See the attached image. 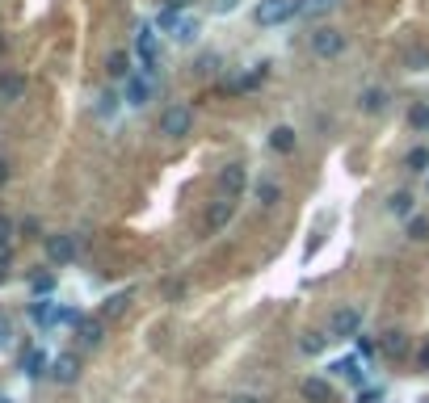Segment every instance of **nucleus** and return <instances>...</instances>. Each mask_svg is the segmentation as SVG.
I'll return each instance as SVG.
<instances>
[{
  "label": "nucleus",
  "instance_id": "nucleus-1",
  "mask_svg": "<svg viewBox=\"0 0 429 403\" xmlns=\"http://www.w3.org/2000/svg\"><path fill=\"white\" fill-rule=\"evenodd\" d=\"M156 130L164 135V139H185L190 130H194V109L185 105V101H173V105H164L160 109V122H156Z\"/></svg>",
  "mask_w": 429,
  "mask_h": 403
},
{
  "label": "nucleus",
  "instance_id": "nucleus-2",
  "mask_svg": "<svg viewBox=\"0 0 429 403\" xmlns=\"http://www.w3.org/2000/svg\"><path fill=\"white\" fill-rule=\"evenodd\" d=\"M308 46H312L316 59H341V55H345V29H337V25H316V29L308 34Z\"/></svg>",
  "mask_w": 429,
  "mask_h": 403
},
{
  "label": "nucleus",
  "instance_id": "nucleus-3",
  "mask_svg": "<svg viewBox=\"0 0 429 403\" xmlns=\"http://www.w3.org/2000/svg\"><path fill=\"white\" fill-rule=\"evenodd\" d=\"M354 336H362V311L354 303H341L329 315V341H354Z\"/></svg>",
  "mask_w": 429,
  "mask_h": 403
},
{
  "label": "nucleus",
  "instance_id": "nucleus-4",
  "mask_svg": "<svg viewBox=\"0 0 429 403\" xmlns=\"http://www.w3.org/2000/svg\"><path fill=\"white\" fill-rule=\"evenodd\" d=\"M253 21H257L261 29H278V25L295 21V0H261V4L253 8Z\"/></svg>",
  "mask_w": 429,
  "mask_h": 403
},
{
  "label": "nucleus",
  "instance_id": "nucleus-5",
  "mask_svg": "<svg viewBox=\"0 0 429 403\" xmlns=\"http://www.w3.org/2000/svg\"><path fill=\"white\" fill-rule=\"evenodd\" d=\"M270 80V63H249L244 71H236L232 80H227V93H253V88H261Z\"/></svg>",
  "mask_w": 429,
  "mask_h": 403
},
{
  "label": "nucleus",
  "instance_id": "nucleus-6",
  "mask_svg": "<svg viewBox=\"0 0 429 403\" xmlns=\"http://www.w3.org/2000/svg\"><path fill=\"white\" fill-rule=\"evenodd\" d=\"M232 214H236V198H215L211 202V210H206V235H219L227 223H232Z\"/></svg>",
  "mask_w": 429,
  "mask_h": 403
},
{
  "label": "nucleus",
  "instance_id": "nucleus-7",
  "mask_svg": "<svg viewBox=\"0 0 429 403\" xmlns=\"http://www.w3.org/2000/svg\"><path fill=\"white\" fill-rule=\"evenodd\" d=\"M122 101H126V105H135V109H143V105L152 101V76L135 71V76L122 84Z\"/></svg>",
  "mask_w": 429,
  "mask_h": 403
},
{
  "label": "nucleus",
  "instance_id": "nucleus-8",
  "mask_svg": "<svg viewBox=\"0 0 429 403\" xmlns=\"http://www.w3.org/2000/svg\"><path fill=\"white\" fill-rule=\"evenodd\" d=\"M46 261L51 265H72L76 261V235H46Z\"/></svg>",
  "mask_w": 429,
  "mask_h": 403
},
{
  "label": "nucleus",
  "instance_id": "nucleus-9",
  "mask_svg": "<svg viewBox=\"0 0 429 403\" xmlns=\"http://www.w3.org/2000/svg\"><path fill=\"white\" fill-rule=\"evenodd\" d=\"M135 50H139V59H143V76H152V71H156V29H152V25H139Z\"/></svg>",
  "mask_w": 429,
  "mask_h": 403
},
{
  "label": "nucleus",
  "instance_id": "nucleus-10",
  "mask_svg": "<svg viewBox=\"0 0 429 403\" xmlns=\"http://www.w3.org/2000/svg\"><path fill=\"white\" fill-rule=\"evenodd\" d=\"M244 185H249L244 164H227V168L219 172V189H223V198H240V193H244Z\"/></svg>",
  "mask_w": 429,
  "mask_h": 403
},
{
  "label": "nucleus",
  "instance_id": "nucleus-11",
  "mask_svg": "<svg viewBox=\"0 0 429 403\" xmlns=\"http://www.w3.org/2000/svg\"><path fill=\"white\" fill-rule=\"evenodd\" d=\"M51 378L63 383V387H72V383L80 378V357H76V353H59V357L51 362Z\"/></svg>",
  "mask_w": 429,
  "mask_h": 403
},
{
  "label": "nucleus",
  "instance_id": "nucleus-12",
  "mask_svg": "<svg viewBox=\"0 0 429 403\" xmlns=\"http://www.w3.org/2000/svg\"><path fill=\"white\" fill-rule=\"evenodd\" d=\"M358 109H362L367 118L383 114V109H388V88H383V84H371V88H362V93H358Z\"/></svg>",
  "mask_w": 429,
  "mask_h": 403
},
{
  "label": "nucleus",
  "instance_id": "nucleus-13",
  "mask_svg": "<svg viewBox=\"0 0 429 403\" xmlns=\"http://www.w3.org/2000/svg\"><path fill=\"white\" fill-rule=\"evenodd\" d=\"M46 370H51L46 349H38V345H34V349H25V353H21V374H25V378H42Z\"/></svg>",
  "mask_w": 429,
  "mask_h": 403
},
{
  "label": "nucleus",
  "instance_id": "nucleus-14",
  "mask_svg": "<svg viewBox=\"0 0 429 403\" xmlns=\"http://www.w3.org/2000/svg\"><path fill=\"white\" fill-rule=\"evenodd\" d=\"M76 341H80L84 349H97V345L105 341V320H80V324H76Z\"/></svg>",
  "mask_w": 429,
  "mask_h": 403
},
{
  "label": "nucleus",
  "instance_id": "nucleus-15",
  "mask_svg": "<svg viewBox=\"0 0 429 403\" xmlns=\"http://www.w3.org/2000/svg\"><path fill=\"white\" fill-rule=\"evenodd\" d=\"M299 395L308 403H333V383L329 378H303L299 383Z\"/></svg>",
  "mask_w": 429,
  "mask_h": 403
},
{
  "label": "nucleus",
  "instance_id": "nucleus-16",
  "mask_svg": "<svg viewBox=\"0 0 429 403\" xmlns=\"http://www.w3.org/2000/svg\"><path fill=\"white\" fill-rule=\"evenodd\" d=\"M21 97H25V76L4 67L0 71V101H21Z\"/></svg>",
  "mask_w": 429,
  "mask_h": 403
},
{
  "label": "nucleus",
  "instance_id": "nucleus-17",
  "mask_svg": "<svg viewBox=\"0 0 429 403\" xmlns=\"http://www.w3.org/2000/svg\"><path fill=\"white\" fill-rule=\"evenodd\" d=\"M253 198H257V206L274 210V206L282 202V185H278V181H270V177H261V181L253 185Z\"/></svg>",
  "mask_w": 429,
  "mask_h": 403
},
{
  "label": "nucleus",
  "instance_id": "nucleus-18",
  "mask_svg": "<svg viewBox=\"0 0 429 403\" xmlns=\"http://www.w3.org/2000/svg\"><path fill=\"white\" fill-rule=\"evenodd\" d=\"M105 76H110V80H122V84H126V80L135 76V71H131V50H114V55L105 59Z\"/></svg>",
  "mask_w": 429,
  "mask_h": 403
},
{
  "label": "nucleus",
  "instance_id": "nucleus-19",
  "mask_svg": "<svg viewBox=\"0 0 429 403\" xmlns=\"http://www.w3.org/2000/svg\"><path fill=\"white\" fill-rule=\"evenodd\" d=\"M413 206H417V202H413V193H409V189L388 193V214H392V219H404V223H409V219H413Z\"/></svg>",
  "mask_w": 429,
  "mask_h": 403
},
{
  "label": "nucleus",
  "instance_id": "nucleus-20",
  "mask_svg": "<svg viewBox=\"0 0 429 403\" xmlns=\"http://www.w3.org/2000/svg\"><path fill=\"white\" fill-rule=\"evenodd\" d=\"M198 34H202V21H198V17H181L177 29H173V42H177V46H194Z\"/></svg>",
  "mask_w": 429,
  "mask_h": 403
},
{
  "label": "nucleus",
  "instance_id": "nucleus-21",
  "mask_svg": "<svg viewBox=\"0 0 429 403\" xmlns=\"http://www.w3.org/2000/svg\"><path fill=\"white\" fill-rule=\"evenodd\" d=\"M295 143H299V139H295V126H286V122H282V126H274V130H270V147H274L278 156H291V151H295Z\"/></svg>",
  "mask_w": 429,
  "mask_h": 403
},
{
  "label": "nucleus",
  "instance_id": "nucleus-22",
  "mask_svg": "<svg viewBox=\"0 0 429 403\" xmlns=\"http://www.w3.org/2000/svg\"><path fill=\"white\" fill-rule=\"evenodd\" d=\"M131 299H135V290H118V294H110V299L101 303V320H118V315L131 307Z\"/></svg>",
  "mask_w": 429,
  "mask_h": 403
},
{
  "label": "nucleus",
  "instance_id": "nucleus-23",
  "mask_svg": "<svg viewBox=\"0 0 429 403\" xmlns=\"http://www.w3.org/2000/svg\"><path fill=\"white\" fill-rule=\"evenodd\" d=\"M29 320L42 324V328H51V324L59 320V307H55L51 299H34V303H29Z\"/></svg>",
  "mask_w": 429,
  "mask_h": 403
},
{
  "label": "nucleus",
  "instance_id": "nucleus-24",
  "mask_svg": "<svg viewBox=\"0 0 429 403\" xmlns=\"http://www.w3.org/2000/svg\"><path fill=\"white\" fill-rule=\"evenodd\" d=\"M299 349H303L308 357H320V353L329 349V336H324V332H303V336H299Z\"/></svg>",
  "mask_w": 429,
  "mask_h": 403
},
{
  "label": "nucleus",
  "instance_id": "nucleus-25",
  "mask_svg": "<svg viewBox=\"0 0 429 403\" xmlns=\"http://www.w3.org/2000/svg\"><path fill=\"white\" fill-rule=\"evenodd\" d=\"M383 353H392V357H404V353H409V336H404L400 328L383 332Z\"/></svg>",
  "mask_w": 429,
  "mask_h": 403
},
{
  "label": "nucleus",
  "instance_id": "nucleus-26",
  "mask_svg": "<svg viewBox=\"0 0 429 403\" xmlns=\"http://www.w3.org/2000/svg\"><path fill=\"white\" fill-rule=\"evenodd\" d=\"M404 235H409L413 244H421V240H429V214H413V219L404 223Z\"/></svg>",
  "mask_w": 429,
  "mask_h": 403
},
{
  "label": "nucleus",
  "instance_id": "nucleus-27",
  "mask_svg": "<svg viewBox=\"0 0 429 403\" xmlns=\"http://www.w3.org/2000/svg\"><path fill=\"white\" fill-rule=\"evenodd\" d=\"M404 168L409 172H429V147L421 143V147H413L409 156H404Z\"/></svg>",
  "mask_w": 429,
  "mask_h": 403
},
{
  "label": "nucleus",
  "instance_id": "nucleus-28",
  "mask_svg": "<svg viewBox=\"0 0 429 403\" xmlns=\"http://www.w3.org/2000/svg\"><path fill=\"white\" fill-rule=\"evenodd\" d=\"M409 126H413V130H429V101H413V109H409Z\"/></svg>",
  "mask_w": 429,
  "mask_h": 403
},
{
  "label": "nucleus",
  "instance_id": "nucleus-29",
  "mask_svg": "<svg viewBox=\"0 0 429 403\" xmlns=\"http://www.w3.org/2000/svg\"><path fill=\"white\" fill-rule=\"evenodd\" d=\"M177 21H181V13L160 8V13H156V21H152V29H177Z\"/></svg>",
  "mask_w": 429,
  "mask_h": 403
},
{
  "label": "nucleus",
  "instance_id": "nucleus-30",
  "mask_svg": "<svg viewBox=\"0 0 429 403\" xmlns=\"http://www.w3.org/2000/svg\"><path fill=\"white\" fill-rule=\"evenodd\" d=\"M29 286H34V294H51L55 290V273H34Z\"/></svg>",
  "mask_w": 429,
  "mask_h": 403
},
{
  "label": "nucleus",
  "instance_id": "nucleus-31",
  "mask_svg": "<svg viewBox=\"0 0 429 403\" xmlns=\"http://www.w3.org/2000/svg\"><path fill=\"white\" fill-rule=\"evenodd\" d=\"M114 109H118V93H101V97H97V114H101V118H110Z\"/></svg>",
  "mask_w": 429,
  "mask_h": 403
},
{
  "label": "nucleus",
  "instance_id": "nucleus-32",
  "mask_svg": "<svg viewBox=\"0 0 429 403\" xmlns=\"http://www.w3.org/2000/svg\"><path fill=\"white\" fill-rule=\"evenodd\" d=\"M13 231H17V227H13V219H8V214H0V248L13 240Z\"/></svg>",
  "mask_w": 429,
  "mask_h": 403
},
{
  "label": "nucleus",
  "instance_id": "nucleus-33",
  "mask_svg": "<svg viewBox=\"0 0 429 403\" xmlns=\"http://www.w3.org/2000/svg\"><path fill=\"white\" fill-rule=\"evenodd\" d=\"M227 403H265L257 391H236V395H227Z\"/></svg>",
  "mask_w": 429,
  "mask_h": 403
},
{
  "label": "nucleus",
  "instance_id": "nucleus-34",
  "mask_svg": "<svg viewBox=\"0 0 429 403\" xmlns=\"http://www.w3.org/2000/svg\"><path fill=\"white\" fill-rule=\"evenodd\" d=\"M13 341V328H8V315H0V349H8Z\"/></svg>",
  "mask_w": 429,
  "mask_h": 403
},
{
  "label": "nucleus",
  "instance_id": "nucleus-35",
  "mask_svg": "<svg viewBox=\"0 0 429 403\" xmlns=\"http://www.w3.org/2000/svg\"><path fill=\"white\" fill-rule=\"evenodd\" d=\"M383 399V391L379 387H371V391H358V403H379Z\"/></svg>",
  "mask_w": 429,
  "mask_h": 403
},
{
  "label": "nucleus",
  "instance_id": "nucleus-36",
  "mask_svg": "<svg viewBox=\"0 0 429 403\" xmlns=\"http://www.w3.org/2000/svg\"><path fill=\"white\" fill-rule=\"evenodd\" d=\"M358 353H362V357H371V353H375V341H367V336H362V341H358Z\"/></svg>",
  "mask_w": 429,
  "mask_h": 403
},
{
  "label": "nucleus",
  "instance_id": "nucleus-37",
  "mask_svg": "<svg viewBox=\"0 0 429 403\" xmlns=\"http://www.w3.org/2000/svg\"><path fill=\"white\" fill-rule=\"evenodd\" d=\"M236 4H240V0H215V8H219V13H232Z\"/></svg>",
  "mask_w": 429,
  "mask_h": 403
},
{
  "label": "nucleus",
  "instance_id": "nucleus-38",
  "mask_svg": "<svg viewBox=\"0 0 429 403\" xmlns=\"http://www.w3.org/2000/svg\"><path fill=\"white\" fill-rule=\"evenodd\" d=\"M417 366H421V370H429V345H421V353H417Z\"/></svg>",
  "mask_w": 429,
  "mask_h": 403
},
{
  "label": "nucleus",
  "instance_id": "nucleus-39",
  "mask_svg": "<svg viewBox=\"0 0 429 403\" xmlns=\"http://www.w3.org/2000/svg\"><path fill=\"white\" fill-rule=\"evenodd\" d=\"M185 4H190V0H164V8H173V13H181Z\"/></svg>",
  "mask_w": 429,
  "mask_h": 403
},
{
  "label": "nucleus",
  "instance_id": "nucleus-40",
  "mask_svg": "<svg viewBox=\"0 0 429 403\" xmlns=\"http://www.w3.org/2000/svg\"><path fill=\"white\" fill-rule=\"evenodd\" d=\"M0 185H8V160L0 156Z\"/></svg>",
  "mask_w": 429,
  "mask_h": 403
},
{
  "label": "nucleus",
  "instance_id": "nucleus-41",
  "mask_svg": "<svg viewBox=\"0 0 429 403\" xmlns=\"http://www.w3.org/2000/svg\"><path fill=\"white\" fill-rule=\"evenodd\" d=\"M0 403H13V399H8V395H0Z\"/></svg>",
  "mask_w": 429,
  "mask_h": 403
},
{
  "label": "nucleus",
  "instance_id": "nucleus-42",
  "mask_svg": "<svg viewBox=\"0 0 429 403\" xmlns=\"http://www.w3.org/2000/svg\"><path fill=\"white\" fill-rule=\"evenodd\" d=\"M425 189H429V172H425Z\"/></svg>",
  "mask_w": 429,
  "mask_h": 403
}]
</instances>
